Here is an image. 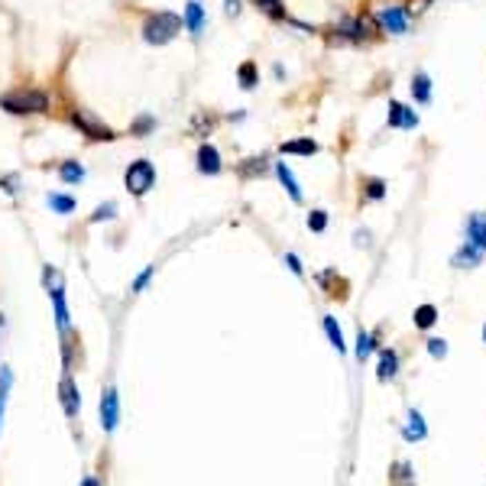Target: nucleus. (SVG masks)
Returning a JSON list of instances; mask_svg holds the SVG:
<instances>
[{
  "mask_svg": "<svg viewBox=\"0 0 486 486\" xmlns=\"http://www.w3.org/2000/svg\"><path fill=\"white\" fill-rule=\"evenodd\" d=\"M182 17L179 13H169V10H162V13H153L146 23H143V39L153 46H166L172 43L175 36L182 32Z\"/></svg>",
  "mask_w": 486,
  "mask_h": 486,
  "instance_id": "f257e3e1",
  "label": "nucleus"
},
{
  "mask_svg": "<svg viewBox=\"0 0 486 486\" xmlns=\"http://www.w3.org/2000/svg\"><path fill=\"white\" fill-rule=\"evenodd\" d=\"M0 107L10 114H46L49 110V95L43 91H13V95L0 97Z\"/></svg>",
  "mask_w": 486,
  "mask_h": 486,
  "instance_id": "f03ea898",
  "label": "nucleus"
},
{
  "mask_svg": "<svg viewBox=\"0 0 486 486\" xmlns=\"http://www.w3.org/2000/svg\"><path fill=\"white\" fill-rule=\"evenodd\" d=\"M124 182H127V191L130 195H137V198H143L153 185H156V169H153V162L149 159H137V162H130L127 175H124Z\"/></svg>",
  "mask_w": 486,
  "mask_h": 486,
  "instance_id": "7ed1b4c3",
  "label": "nucleus"
},
{
  "mask_svg": "<svg viewBox=\"0 0 486 486\" xmlns=\"http://www.w3.org/2000/svg\"><path fill=\"white\" fill-rule=\"evenodd\" d=\"M72 124L81 130L88 139H97V143H101V139H114V130L104 127L91 110H72Z\"/></svg>",
  "mask_w": 486,
  "mask_h": 486,
  "instance_id": "20e7f679",
  "label": "nucleus"
},
{
  "mask_svg": "<svg viewBox=\"0 0 486 486\" xmlns=\"http://www.w3.org/2000/svg\"><path fill=\"white\" fill-rule=\"evenodd\" d=\"M340 30L347 32L350 39H357V43H370V39H376V32H380V23L370 13H360L357 20H347Z\"/></svg>",
  "mask_w": 486,
  "mask_h": 486,
  "instance_id": "39448f33",
  "label": "nucleus"
},
{
  "mask_svg": "<svg viewBox=\"0 0 486 486\" xmlns=\"http://www.w3.org/2000/svg\"><path fill=\"white\" fill-rule=\"evenodd\" d=\"M376 23H380L382 30H389V32H405L409 30V10L405 7H382L380 13H376Z\"/></svg>",
  "mask_w": 486,
  "mask_h": 486,
  "instance_id": "423d86ee",
  "label": "nucleus"
},
{
  "mask_svg": "<svg viewBox=\"0 0 486 486\" xmlns=\"http://www.w3.org/2000/svg\"><path fill=\"white\" fill-rule=\"evenodd\" d=\"M117 422H120V399H117V389H104L101 396V425H104V431H114Z\"/></svg>",
  "mask_w": 486,
  "mask_h": 486,
  "instance_id": "0eeeda50",
  "label": "nucleus"
},
{
  "mask_svg": "<svg viewBox=\"0 0 486 486\" xmlns=\"http://www.w3.org/2000/svg\"><path fill=\"white\" fill-rule=\"evenodd\" d=\"M467 243L476 246L480 253H486V211L467 217Z\"/></svg>",
  "mask_w": 486,
  "mask_h": 486,
  "instance_id": "6e6552de",
  "label": "nucleus"
},
{
  "mask_svg": "<svg viewBox=\"0 0 486 486\" xmlns=\"http://www.w3.org/2000/svg\"><path fill=\"white\" fill-rule=\"evenodd\" d=\"M389 127H402V130H415L418 127V114L409 110L399 101H389Z\"/></svg>",
  "mask_w": 486,
  "mask_h": 486,
  "instance_id": "1a4fd4ad",
  "label": "nucleus"
},
{
  "mask_svg": "<svg viewBox=\"0 0 486 486\" xmlns=\"http://www.w3.org/2000/svg\"><path fill=\"white\" fill-rule=\"evenodd\" d=\"M198 172H204V175H217V172H221V153H217L211 143H201V149H198Z\"/></svg>",
  "mask_w": 486,
  "mask_h": 486,
  "instance_id": "9d476101",
  "label": "nucleus"
},
{
  "mask_svg": "<svg viewBox=\"0 0 486 486\" xmlns=\"http://www.w3.org/2000/svg\"><path fill=\"white\" fill-rule=\"evenodd\" d=\"M59 396H62L65 415H68V418H75V415H78V409H81V399H78V389H75V382H72V376H68V373H65L62 386H59Z\"/></svg>",
  "mask_w": 486,
  "mask_h": 486,
  "instance_id": "9b49d317",
  "label": "nucleus"
},
{
  "mask_svg": "<svg viewBox=\"0 0 486 486\" xmlns=\"http://www.w3.org/2000/svg\"><path fill=\"white\" fill-rule=\"evenodd\" d=\"M396 373H399V353L396 350H380V370H376L380 382L396 380Z\"/></svg>",
  "mask_w": 486,
  "mask_h": 486,
  "instance_id": "f8f14e48",
  "label": "nucleus"
},
{
  "mask_svg": "<svg viewBox=\"0 0 486 486\" xmlns=\"http://www.w3.org/2000/svg\"><path fill=\"white\" fill-rule=\"evenodd\" d=\"M480 260H483V253H480L476 246H470V243H464V246L451 256V266H457V269H470V266H480Z\"/></svg>",
  "mask_w": 486,
  "mask_h": 486,
  "instance_id": "ddd939ff",
  "label": "nucleus"
},
{
  "mask_svg": "<svg viewBox=\"0 0 486 486\" xmlns=\"http://www.w3.org/2000/svg\"><path fill=\"white\" fill-rule=\"evenodd\" d=\"M275 175H279V182H282V185H286L289 198L295 201V204H302V198H305V195H302V188H298L295 175H292V169H289L286 162H279V166H275Z\"/></svg>",
  "mask_w": 486,
  "mask_h": 486,
  "instance_id": "4468645a",
  "label": "nucleus"
},
{
  "mask_svg": "<svg viewBox=\"0 0 486 486\" xmlns=\"http://www.w3.org/2000/svg\"><path fill=\"white\" fill-rule=\"evenodd\" d=\"M182 23H185V30L195 32V36L204 30V10H201L198 0H191L188 7H185V17H182Z\"/></svg>",
  "mask_w": 486,
  "mask_h": 486,
  "instance_id": "2eb2a0df",
  "label": "nucleus"
},
{
  "mask_svg": "<svg viewBox=\"0 0 486 486\" xmlns=\"http://www.w3.org/2000/svg\"><path fill=\"white\" fill-rule=\"evenodd\" d=\"M282 153H286V156H315V153H318V143H315L311 137L289 139V143H282Z\"/></svg>",
  "mask_w": 486,
  "mask_h": 486,
  "instance_id": "dca6fc26",
  "label": "nucleus"
},
{
  "mask_svg": "<svg viewBox=\"0 0 486 486\" xmlns=\"http://www.w3.org/2000/svg\"><path fill=\"white\" fill-rule=\"evenodd\" d=\"M428 438V425H425L422 412H409V425H405V441H425Z\"/></svg>",
  "mask_w": 486,
  "mask_h": 486,
  "instance_id": "f3484780",
  "label": "nucleus"
},
{
  "mask_svg": "<svg viewBox=\"0 0 486 486\" xmlns=\"http://www.w3.org/2000/svg\"><path fill=\"white\" fill-rule=\"evenodd\" d=\"M412 97L418 101V104H428V101H431V78H428L425 72H418L412 78Z\"/></svg>",
  "mask_w": 486,
  "mask_h": 486,
  "instance_id": "a211bd4d",
  "label": "nucleus"
},
{
  "mask_svg": "<svg viewBox=\"0 0 486 486\" xmlns=\"http://www.w3.org/2000/svg\"><path fill=\"white\" fill-rule=\"evenodd\" d=\"M324 334H328L331 347L338 350V353H344V350H347V344H344V334H340L338 321H334V318H331V315H324Z\"/></svg>",
  "mask_w": 486,
  "mask_h": 486,
  "instance_id": "6ab92c4d",
  "label": "nucleus"
},
{
  "mask_svg": "<svg viewBox=\"0 0 486 486\" xmlns=\"http://www.w3.org/2000/svg\"><path fill=\"white\" fill-rule=\"evenodd\" d=\"M438 321V308L434 305H418L415 308V328L418 331H428Z\"/></svg>",
  "mask_w": 486,
  "mask_h": 486,
  "instance_id": "aec40b11",
  "label": "nucleus"
},
{
  "mask_svg": "<svg viewBox=\"0 0 486 486\" xmlns=\"http://www.w3.org/2000/svg\"><path fill=\"white\" fill-rule=\"evenodd\" d=\"M59 179L75 185V182L85 179V166H78V162H62V166H59Z\"/></svg>",
  "mask_w": 486,
  "mask_h": 486,
  "instance_id": "412c9836",
  "label": "nucleus"
},
{
  "mask_svg": "<svg viewBox=\"0 0 486 486\" xmlns=\"http://www.w3.org/2000/svg\"><path fill=\"white\" fill-rule=\"evenodd\" d=\"M10 386L13 376L7 367H0V425H3V409H7V399H10Z\"/></svg>",
  "mask_w": 486,
  "mask_h": 486,
  "instance_id": "4be33fe9",
  "label": "nucleus"
},
{
  "mask_svg": "<svg viewBox=\"0 0 486 486\" xmlns=\"http://www.w3.org/2000/svg\"><path fill=\"white\" fill-rule=\"evenodd\" d=\"M237 78H240V88H246V91L260 85V75H256V65L253 62H243L240 68H237Z\"/></svg>",
  "mask_w": 486,
  "mask_h": 486,
  "instance_id": "5701e85b",
  "label": "nucleus"
},
{
  "mask_svg": "<svg viewBox=\"0 0 486 486\" xmlns=\"http://www.w3.org/2000/svg\"><path fill=\"white\" fill-rule=\"evenodd\" d=\"M373 347H376V340H373V334H367V331H360L357 334V360H367L373 353Z\"/></svg>",
  "mask_w": 486,
  "mask_h": 486,
  "instance_id": "b1692460",
  "label": "nucleus"
},
{
  "mask_svg": "<svg viewBox=\"0 0 486 486\" xmlns=\"http://www.w3.org/2000/svg\"><path fill=\"white\" fill-rule=\"evenodd\" d=\"M49 204H52V211H59V214L75 211V198H68V195H49Z\"/></svg>",
  "mask_w": 486,
  "mask_h": 486,
  "instance_id": "393cba45",
  "label": "nucleus"
},
{
  "mask_svg": "<svg viewBox=\"0 0 486 486\" xmlns=\"http://www.w3.org/2000/svg\"><path fill=\"white\" fill-rule=\"evenodd\" d=\"M389 480H392V483H412L415 474H412V467H409V464H396V467H392V474H389Z\"/></svg>",
  "mask_w": 486,
  "mask_h": 486,
  "instance_id": "a878e982",
  "label": "nucleus"
},
{
  "mask_svg": "<svg viewBox=\"0 0 486 486\" xmlns=\"http://www.w3.org/2000/svg\"><path fill=\"white\" fill-rule=\"evenodd\" d=\"M370 201H380V198H386V182L382 179H370L367 182V191H363Z\"/></svg>",
  "mask_w": 486,
  "mask_h": 486,
  "instance_id": "bb28decb",
  "label": "nucleus"
},
{
  "mask_svg": "<svg viewBox=\"0 0 486 486\" xmlns=\"http://www.w3.org/2000/svg\"><path fill=\"white\" fill-rule=\"evenodd\" d=\"M324 227H328V211H311L308 214V231L321 233Z\"/></svg>",
  "mask_w": 486,
  "mask_h": 486,
  "instance_id": "cd10ccee",
  "label": "nucleus"
},
{
  "mask_svg": "<svg viewBox=\"0 0 486 486\" xmlns=\"http://www.w3.org/2000/svg\"><path fill=\"white\" fill-rule=\"evenodd\" d=\"M114 214H117V204H114V201H107V204H101V208H97V211L91 214V224L110 221V217H114Z\"/></svg>",
  "mask_w": 486,
  "mask_h": 486,
  "instance_id": "c85d7f7f",
  "label": "nucleus"
},
{
  "mask_svg": "<svg viewBox=\"0 0 486 486\" xmlns=\"http://www.w3.org/2000/svg\"><path fill=\"white\" fill-rule=\"evenodd\" d=\"M428 353H431L434 360H444V357H447V340L431 338V340H428Z\"/></svg>",
  "mask_w": 486,
  "mask_h": 486,
  "instance_id": "c756f323",
  "label": "nucleus"
},
{
  "mask_svg": "<svg viewBox=\"0 0 486 486\" xmlns=\"http://www.w3.org/2000/svg\"><path fill=\"white\" fill-rule=\"evenodd\" d=\"M246 162H250V166H243V169H240V175H256V172L263 175V172H266V166H263L266 159H246Z\"/></svg>",
  "mask_w": 486,
  "mask_h": 486,
  "instance_id": "7c9ffc66",
  "label": "nucleus"
},
{
  "mask_svg": "<svg viewBox=\"0 0 486 486\" xmlns=\"http://www.w3.org/2000/svg\"><path fill=\"white\" fill-rule=\"evenodd\" d=\"M153 273H156V266H146V269L137 275V282H133V292H143V289H146V282L153 279Z\"/></svg>",
  "mask_w": 486,
  "mask_h": 486,
  "instance_id": "2f4dec72",
  "label": "nucleus"
},
{
  "mask_svg": "<svg viewBox=\"0 0 486 486\" xmlns=\"http://www.w3.org/2000/svg\"><path fill=\"white\" fill-rule=\"evenodd\" d=\"M256 3H260V7H263L269 17H275V20L282 17V10H279V0H256Z\"/></svg>",
  "mask_w": 486,
  "mask_h": 486,
  "instance_id": "473e14b6",
  "label": "nucleus"
},
{
  "mask_svg": "<svg viewBox=\"0 0 486 486\" xmlns=\"http://www.w3.org/2000/svg\"><path fill=\"white\" fill-rule=\"evenodd\" d=\"M153 127H156V120H153V117H139L137 124H133V133H149Z\"/></svg>",
  "mask_w": 486,
  "mask_h": 486,
  "instance_id": "72a5a7b5",
  "label": "nucleus"
},
{
  "mask_svg": "<svg viewBox=\"0 0 486 486\" xmlns=\"http://www.w3.org/2000/svg\"><path fill=\"white\" fill-rule=\"evenodd\" d=\"M286 266H289V269H292V273H295V275H302V273H305V269H302V260H298L295 253H289V256H286Z\"/></svg>",
  "mask_w": 486,
  "mask_h": 486,
  "instance_id": "f704fd0d",
  "label": "nucleus"
},
{
  "mask_svg": "<svg viewBox=\"0 0 486 486\" xmlns=\"http://www.w3.org/2000/svg\"><path fill=\"white\" fill-rule=\"evenodd\" d=\"M227 13H240V0H227Z\"/></svg>",
  "mask_w": 486,
  "mask_h": 486,
  "instance_id": "c9c22d12",
  "label": "nucleus"
},
{
  "mask_svg": "<svg viewBox=\"0 0 486 486\" xmlns=\"http://www.w3.org/2000/svg\"><path fill=\"white\" fill-rule=\"evenodd\" d=\"M483 344H486V324H483Z\"/></svg>",
  "mask_w": 486,
  "mask_h": 486,
  "instance_id": "e433bc0d",
  "label": "nucleus"
}]
</instances>
